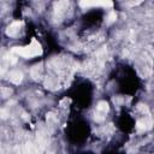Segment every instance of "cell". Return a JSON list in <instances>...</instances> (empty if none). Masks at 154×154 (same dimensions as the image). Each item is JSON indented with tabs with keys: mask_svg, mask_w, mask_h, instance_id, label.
<instances>
[{
	"mask_svg": "<svg viewBox=\"0 0 154 154\" xmlns=\"http://www.w3.org/2000/svg\"><path fill=\"white\" fill-rule=\"evenodd\" d=\"M81 6H105V7H109L112 6L113 4L111 1H81L79 2Z\"/></svg>",
	"mask_w": 154,
	"mask_h": 154,
	"instance_id": "obj_4",
	"label": "cell"
},
{
	"mask_svg": "<svg viewBox=\"0 0 154 154\" xmlns=\"http://www.w3.org/2000/svg\"><path fill=\"white\" fill-rule=\"evenodd\" d=\"M8 77H10L8 79H10L12 83H14V84H19V83L22 82L23 75H22V72H20V71H18V70H14V71H11V72H10Z\"/></svg>",
	"mask_w": 154,
	"mask_h": 154,
	"instance_id": "obj_5",
	"label": "cell"
},
{
	"mask_svg": "<svg viewBox=\"0 0 154 154\" xmlns=\"http://www.w3.org/2000/svg\"><path fill=\"white\" fill-rule=\"evenodd\" d=\"M117 18V14H116V12H111L109 14H108V17H107V23L109 24V23H112V22H114V19Z\"/></svg>",
	"mask_w": 154,
	"mask_h": 154,
	"instance_id": "obj_7",
	"label": "cell"
},
{
	"mask_svg": "<svg viewBox=\"0 0 154 154\" xmlns=\"http://www.w3.org/2000/svg\"><path fill=\"white\" fill-rule=\"evenodd\" d=\"M12 53H16V54L22 55V57H25V58H32V57L40 55L42 53V48H41V45L37 41L32 40L29 46H25V47H14L12 49Z\"/></svg>",
	"mask_w": 154,
	"mask_h": 154,
	"instance_id": "obj_1",
	"label": "cell"
},
{
	"mask_svg": "<svg viewBox=\"0 0 154 154\" xmlns=\"http://www.w3.org/2000/svg\"><path fill=\"white\" fill-rule=\"evenodd\" d=\"M107 112H108V103L106 101L99 102L97 106H96V111H95V119L96 120H102Z\"/></svg>",
	"mask_w": 154,
	"mask_h": 154,
	"instance_id": "obj_2",
	"label": "cell"
},
{
	"mask_svg": "<svg viewBox=\"0 0 154 154\" xmlns=\"http://www.w3.org/2000/svg\"><path fill=\"white\" fill-rule=\"evenodd\" d=\"M20 28H22V22H14V23H12V24L7 28L6 34H7L8 36H16V35L19 34Z\"/></svg>",
	"mask_w": 154,
	"mask_h": 154,
	"instance_id": "obj_3",
	"label": "cell"
},
{
	"mask_svg": "<svg viewBox=\"0 0 154 154\" xmlns=\"http://www.w3.org/2000/svg\"><path fill=\"white\" fill-rule=\"evenodd\" d=\"M150 126H152V122H150V119L148 117H146V118H143V119L137 122V129L138 130H147Z\"/></svg>",
	"mask_w": 154,
	"mask_h": 154,
	"instance_id": "obj_6",
	"label": "cell"
}]
</instances>
